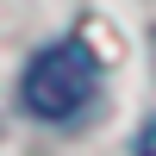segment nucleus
<instances>
[{"mask_svg":"<svg viewBox=\"0 0 156 156\" xmlns=\"http://www.w3.org/2000/svg\"><path fill=\"white\" fill-rule=\"evenodd\" d=\"M94 100H100V56L81 37L44 44L25 62V75H19V106L37 125H75Z\"/></svg>","mask_w":156,"mask_h":156,"instance_id":"f257e3e1","label":"nucleus"},{"mask_svg":"<svg viewBox=\"0 0 156 156\" xmlns=\"http://www.w3.org/2000/svg\"><path fill=\"white\" fill-rule=\"evenodd\" d=\"M137 156H156V119L144 125V131H137Z\"/></svg>","mask_w":156,"mask_h":156,"instance_id":"f03ea898","label":"nucleus"}]
</instances>
